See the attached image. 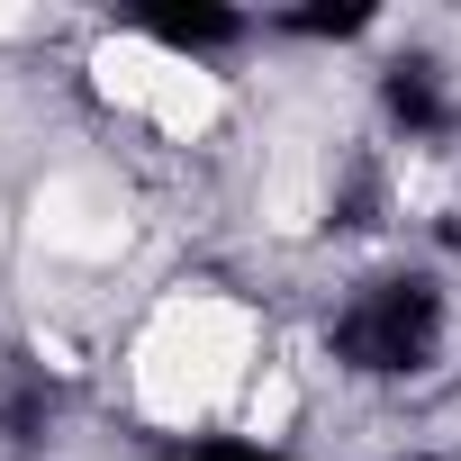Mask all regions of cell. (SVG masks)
Wrapping results in <instances>:
<instances>
[{
  "label": "cell",
  "mask_w": 461,
  "mask_h": 461,
  "mask_svg": "<svg viewBox=\"0 0 461 461\" xmlns=\"http://www.w3.org/2000/svg\"><path fill=\"white\" fill-rule=\"evenodd\" d=\"M344 344H353V362H371V371H407V362L434 344V290H371V299L344 317Z\"/></svg>",
  "instance_id": "6da1fadb"
},
{
  "label": "cell",
  "mask_w": 461,
  "mask_h": 461,
  "mask_svg": "<svg viewBox=\"0 0 461 461\" xmlns=\"http://www.w3.org/2000/svg\"><path fill=\"white\" fill-rule=\"evenodd\" d=\"M190 461H263V452H190Z\"/></svg>",
  "instance_id": "7a4b0ae2"
}]
</instances>
